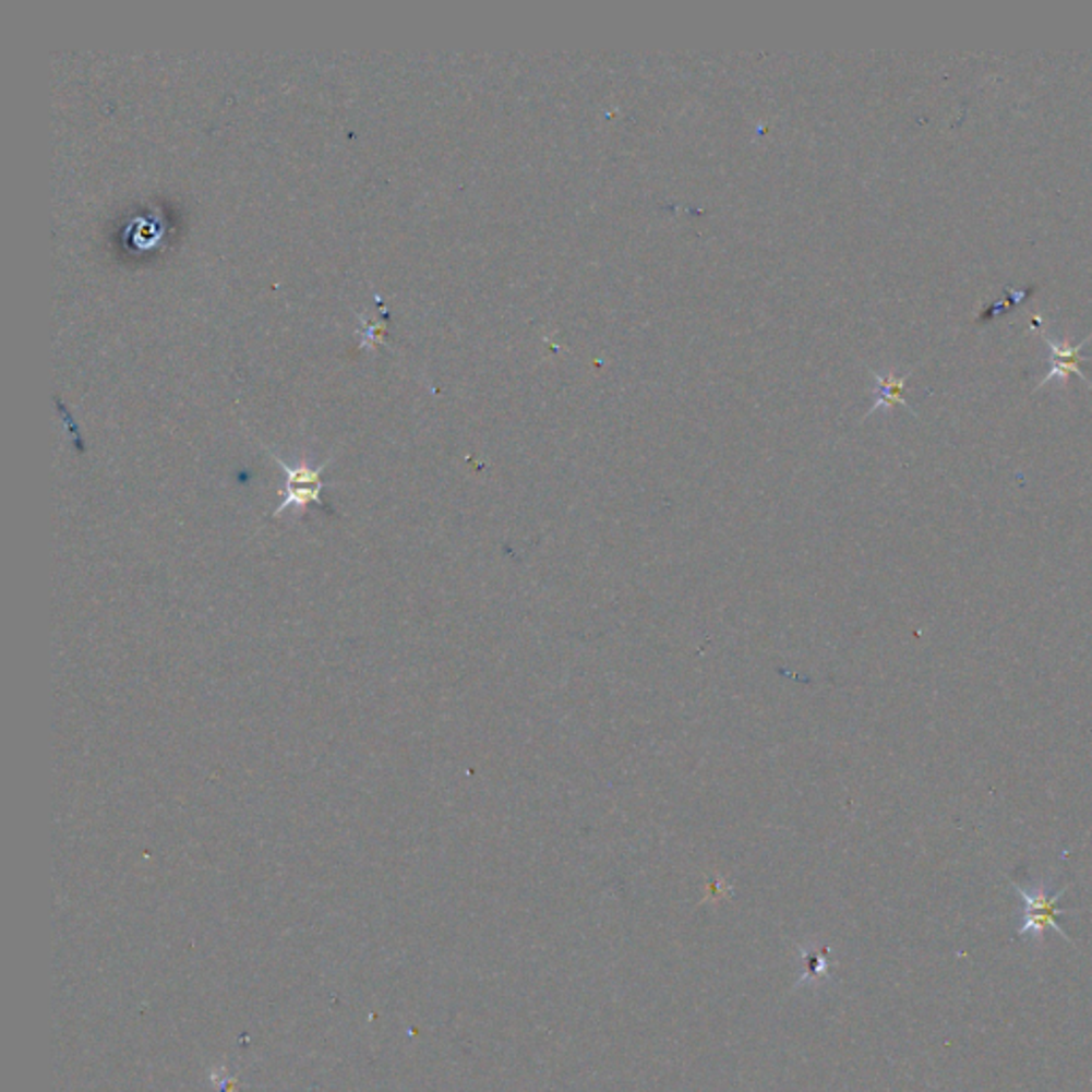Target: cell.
<instances>
[{
    "label": "cell",
    "mask_w": 1092,
    "mask_h": 1092,
    "mask_svg": "<svg viewBox=\"0 0 1092 1092\" xmlns=\"http://www.w3.org/2000/svg\"><path fill=\"white\" fill-rule=\"evenodd\" d=\"M1020 901H1022V913L1018 922V935L1020 937H1031L1033 941H1044L1045 928L1056 931L1065 941L1071 944L1069 935L1063 931L1058 924V915L1067 913L1065 909H1058V899L1067 892V888L1052 892L1049 884H1035V886H1020L1013 884Z\"/></svg>",
    "instance_id": "1"
},
{
    "label": "cell",
    "mask_w": 1092,
    "mask_h": 1092,
    "mask_svg": "<svg viewBox=\"0 0 1092 1092\" xmlns=\"http://www.w3.org/2000/svg\"><path fill=\"white\" fill-rule=\"evenodd\" d=\"M272 457L280 464V468L285 470L286 475L283 502L276 506L274 517L285 515L286 511H290V513H303L310 504L325 506L323 491H325L327 484L323 480V472L329 466V461H325V464H321V466L314 468L308 461L288 464V461L280 459L274 453H272Z\"/></svg>",
    "instance_id": "2"
},
{
    "label": "cell",
    "mask_w": 1092,
    "mask_h": 1092,
    "mask_svg": "<svg viewBox=\"0 0 1092 1092\" xmlns=\"http://www.w3.org/2000/svg\"><path fill=\"white\" fill-rule=\"evenodd\" d=\"M1045 341L1052 350V370L1047 372V376L1040 381V384L1035 386V393L1045 386L1047 382L1058 381L1067 382L1069 376H1078L1082 381L1087 382L1092 388V382L1084 376V372L1080 370V365L1084 363V357H1082V348L1089 344L1092 339V333H1089V337L1084 341H1078V344H1065V341H1058L1054 339L1052 335L1044 333Z\"/></svg>",
    "instance_id": "3"
},
{
    "label": "cell",
    "mask_w": 1092,
    "mask_h": 1092,
    "mask_svg": "<svg viewBox=\"0 0 1092 1092\" xmlns=\"http://www.w3.org/2000/svg\"><path fill=\"white\" fill-rule=\"evenodd\" d=\"M913 368H909L904 374L897 376L895 372H888V374H877L873 372V379H875V393H877V401L873 404V408L868 410V415L877 412L879 408H892V406H902L907 412L915 415L913 408L909 406V401L904 399V384L909 381ZM866 415V417H868Z\"/></svg>",
    "instance_id": "4"
}]
</instances>
